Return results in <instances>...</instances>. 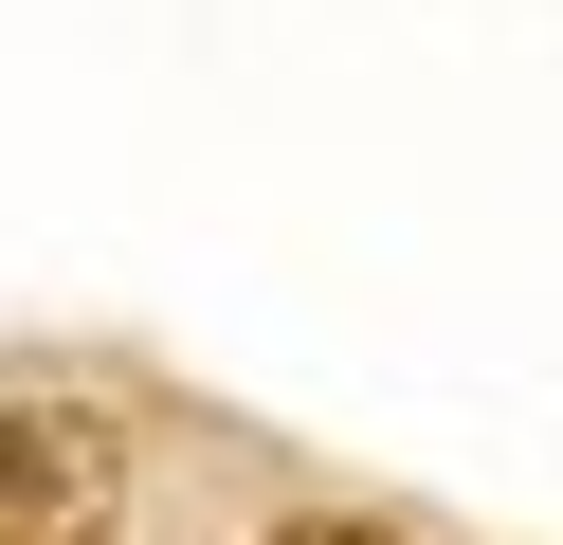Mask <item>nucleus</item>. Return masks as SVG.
Instances as JSON below:
<instances>
[{"mask_svg":"<svg viewBox=\"0 0 563 545\" xmlns=\"http://www.w3.org/2000/svg\"><path fill=\"white\" fill-rule=\"evenodd\" d=\"M91 509H110V455L74 418H0V545H91Z\"/></svg>","mask_w":563,"mask_h":545,"instance_id":"nucleus-1","label":"nucleus"},{"mask_svg":"<svg viewBox=\"0 0 563 545\" xmlns=\"http://www.w3.org/2000/svg\"><path fill=\"white\" fill-rule=\"evenodd\" d=\"M291 545H400V527H291Z\"/></svg>","mask_w":563,"mask_h":545,"instance_id":"nucleus-2","label":"nucleus"}]
</instances>
